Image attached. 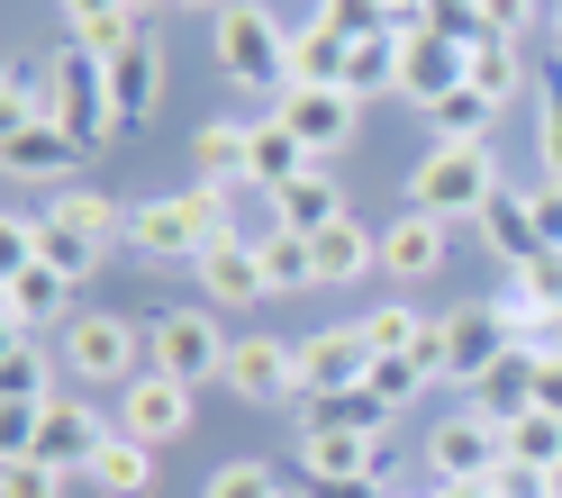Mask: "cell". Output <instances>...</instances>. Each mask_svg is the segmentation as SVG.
<instances>
[{
  "instance_id": "cell-21",
  "label": "cell",
  "mask_w": 562,
  "mask_h": 498,
  "mask_svg": "<svg viewBox=\"0 0 562 498\" xmlns=\"http://www.w3.org/2000/svg\"><path fill=\"white\" fill-rule=\"evenodd\" d=\"M0 155H10V172H19V182H74V163H82V146H74V136H64L55 118H37V127H10V136H0Z\"/></svg>"
},
{
  "instance_id": "cell-3",
  "label": "cell",
  "mask_w": 562,
  "mask_h": 498,
  "mask_svg": "<svg viewBox=\"0 0 562 498\" xmlns=\"http://www.w3.org/2000/svg\"><path fill=\"white\" fill-rule=\"evenodd\" d=\"M55 363L74 372L82 389H127L136 372H146V327H136V317H110V308H74L55 327Z\"/></svg>"
},
{
  "instance_id": "cell-27",
  "label": "cell",
  "mask_w": 562,
  "mask_h": 498,
  "mask_svg": "<svg viewBox=\"0 0 562 498\" xmlns=\"http://www.w3.org/2000/svg\"><path fill=\"white\" fill-rule=\"evenodd\" d=\"M55 353L37 344V336H10V344H0V408H46L55 399Z\"/></svg>"
},
{
  "instance_id": "cell-9",
  "label": "cell",
  "mask_w": 562,
  "mask_h": 498,
  "mask_svg": "<svg viewBox=\"0 0 562 498\" xmlns=\"http://www.w3.org/2000/svg\"><path fill=\"white\" fill-rule=\"evenodd\" d=\"M191 399H200L191 381H172V372H136V381L119 389V417H110V426L164 453V444H182V435H191Z\"/></svg>"
},
{
  "instance_id": "cell-16",
  "label": "cell",
  "mask_w": 562,
  "mask_h": 498,
  "mask_svg": "<svg viewBox=\"0 0 562 498\" xmlns=\"http://www.w3.org/2000/svg\"><path fill=\"white\" fill-rule=\"evenodd\" d=\"M308 163H318V155H308L300 136H291V127L272 118V110H263V118H245V182H255L263 200H272V191H291V182H300Z\"/></svg>"
},
{
  "instance_id": "cell-15",
  "label": "cell",
  "mask_w": 562,
  "mask_h": 498,
  "mask_svg": "<svg viewBox=\"0 0 562 498\" xmlns=\"http://www.w3.org/2000/svg\"><path fill=\"white\" fill-rule=\"evenodd\" d=\"M391 435H345V426H300V472L308 480H381Z\"/></svg>"
},
{
  "instance_id": "cell-1",
  "label": "cell",
  "mask_w": 562,
  "mask_h": 498,
  "mask_svg": "<svg viewBox=\"0 0 562 498\" xmlns=\"http://www.w3.org/2000/svg\"><path fill=\"white\" fill-rule=\"evenodd\" d=\"M209 55H218V73L236 91H281L291 82V27H281L263 0H227V10L209 19Z\"/></svg>"
},
{
  "instance_id": "cell-47",
  "label": "cell",
  "mask_w": 562,
  "mask_h": 498,
  "mask_svg": "<svg viewBox=\"0 0 562 498\" xmlns=\"http://www.w3.org/2000/svg\"><path fill=\"white\" fill-rule=\"evenodd\" d=\"M308 498H381L372 480H308Z\"/></svg>"
},
{
  "instance_id": "cell-25",
  "label": "cell",
  "mask_w": 562,
  "mask_h": 498,
  "mask_svg": "<svg viewBox=\"0 0 562 498\" xmlns=\"http://www.w3.org/2000/svg\"><path fill=\"white\" fill-rule=\"evenodd\" d=\"M463 399L481 408V417H526V408H536V344H517V353H499V363H490L472 389H463Z\"/></svg>"
},
{
  "instance_id": "cell-14",
  "label": "cell",
  "mask_w": 562,
  "mask_h": 498,
  "mask_svg": "<svg viewBox=\"0 0 562 498\" xmlns=\"http://www.w3.org/2000/svg\"><path fill=\"white\" fill-rule=\"evenodd\" d=\"M191 272H200V299H209V308H255V299H272L255 236H218V245H209V254H200Z\"/></svg>"
},
{
  "instance_id": "cell-52",
  "label": "cell",
  "mask_w": 562,
  "mask_h": 498,
  "mask_svg": "<svg viewBox=\"0 0 562 498\" xmlns=\"http://www.w3.org/2000/svg\"><path fill=\"white\" fill-rule=\"evenodd\" d=\"M391 10H427V0H391Z\"/></svg>"
},
{
  "instance_id": "cell-18",
  "label": "cell",
  "mask_w": 562,
  "mask_h": 498,
  "mask_svg": "<svg viewBox=\"0 0 562 498\" xmlns=\"http://www.w3.org/2000/svg\"><path fill=\"white\" fill-rule=\"evenodd\" d=\"M472 227H481V245H490V254H499L508 272H526V263L544 254V236H536V191H517V182H508L499 200H490Z\"/></svg>"
},
{
  "instance_id": "cell-32",
  "label": "cell",
  "mask_w": 562,
  "mask_h": 498,
  "mask_svg": "<svg viewBox=\"0 0 562 498\" xmlns=\"http://www.w3.org/2000/svg\"><path fill=\"white\" fill-rule=\"evenodd\" d=\"M255 254H263V281H272V291H318L308 236H291V227H263V236H255Z\"/></svg>"
},
{
  "instance_id": "cell-4",
  "label": "cell",
  "mask_w": 562,
  "mask_h": 498,
  "mask_svg": "<svg viewBox=\"0 0 562 498\" xmlns=\"http://www.w3.org/2000/svg\"><path fill=\"white\" fill-rule=\"evenodd\" d=\"M146 327V372H172V381H227V327H218V308H155V317H136Z\"/></svg>"
},
{
  "instance_id": "cell-2",
  "label": "cell",
  "mask_w": 562,
  "mask_h": 498,
  "mask_svg": "<svg viewBox=\"0 0 562 498\" xmlns=\"http://www.w3.org/2000/svg\"><path fill=\"white\" fill-rule=\"evenodd\" d=\"M508 191V172H499V155L490 146H427L417 155V172H408V208H427V218H481L490 200Z\"/></svg>"
},
{
  "instance_id": "cell-13",
  "label": "cell",
  "mask_w": 562,
  "mask_h": 498,
  "mask_svg": "<svg viewBox=\"0 0 562 498\" xmlns=\"http://www.w3.org/2000/svg\"><path fill=\"white\" fill-rule=\"evenodd\" d=\"M436 336H445V381L453 389H472L490 363H499V353H517V336L499 327V308H453V317H436Z\"/></svg>"
},
{
  "instance_id": "cell-17",
  "label": "cell",
  "mask_w": 562,
  "mask_h": 498,
  "mask_svg": "<svg viewBox=\"0 0 562 498\" xmlns=\"http://www.w3.org/2000/svg\"><path fill=\"white\" fill-rule=\"evenodd\" d=\"M46 218H55V227H74L82 245H100V254H110V245H127V200H119V191H100V182H64V191L46 200Z\"/></svg>"
},
{
  "instance_id": "cell-41",
  "label": "cell",
  "mask_w": 562,
  "mask_h": 498,
  "mask_svg": "<svg viewBox=\"0 0 562 498\" xmlns=\"http://www.w3.org/2000/svg\"><path fill=\"white\" fill-rule=\"evenodd\" d=\"M481 27H490L499 46H526V37L553 27V19H544V0H481Z\"/></svg>"
},
{
  "instance_id": "cell-46",
  "label": "cell",
  "mask_w": 562,
  "mask_h": 498,
  "mask_svg": "<svg viewBox=\"0 0 562 498\" xmlns=\"http://www.w3.org/2000/svg\"><path fill=\"white\" fill-rule=\"evenodd\" d=\"M55 10H64V27H74V37H91V27L127 19V0H55Z\"/></svg>"
},
{
  "instance_id": "cell-22",
  "label": "cell",
  "mask_w": 562,
  "mask_h": 498,
  "mask_svg": "<svg viewBox=\"0 0 562 498\" xmlns=\"http://www.w3.org/2000/svg\"><path fill=\"white\" fill-rule=\"evenodd\" d=\"M445 91H463V46H445V37H400V100L436 110Z\"/></svg>"
},
{
  "instance_id": "cell-51",
  "label": "cell",
  "mask_w": 562,
  "mask_h": 498,
  "mask_svg": "<svg viewBox=\"0 0 562 498\" xmlns=\"http://www.w3.org/2000/svg\"><path fill=\"white\" fill-rule=\"evenodd\" d=\"M127 10H164V0H127Z\"/></svg>"
},
{
  "instance_id": "cell-43",
  "label": "cell",
  "mask_w": 562,
  "mask_h": 498,
  "mask_svg": "<svg viewBox=\"0 0 562 498\" xmlns=\"http://www.w3.org/2000/svg\"><path fill=\"white\" fill-rule=\"evenodd\" d=\"M427 37L445 46H481L490 27H481V0H427Z\"/></svg>"
},
{
  "instance_id": "cell-8",
  "label": "cell",
  "mask_w": 562,
  "mask_h": 498,
  "mask_svg": "<svg viewBox=\"0 0 562 498\" xmlns=\"http://www.w3.org/2000/svg\"><path fill=\"white\" fill-rule=\"evenodd\" d=\"M499 462H508V435H499V417H481L472 399L427 426V472L436 480H490Z\"/></svg>"
},
{
  "instance_id": "cell-12",
  "label": "cell",
  "mask_w": 562,
  "mask_h": 498,
  "mask_svg": "<svg viewBox=\"0 0 562 498\" xmlns=\"http://www.w3.org/2000/svg\"><path fill=\"white\" fill-rule=\"evenodd\" d=\"M100 444H110V426H100L82 399H64V389H55V399L37 408V435H27V453H37V462H55L64 480H82Z\"/></svg>"
},
{
  "instance_id": "cell-10",
  "label": "cell",
  "mask_w": 562,
  "mask_h": 498,
  "mask_svg": "<svg viewBox=\"0 0 562 498\" xmlns=\"http://www.w3.org/2000/svg\"><path fill=\"white\" fill-rule=\"evenodd\" d=\"M272 118H281L308 155L327 163V155H345V146H355L363 100H355V91H300V82H281V91H272Z\"/></svg>"
},
{
  "instance_id": "cell-42",
  "label": "cell",
  "mask_w": 562,
  "mask_h": 498,
  "mask_svg": "<svg viewBox=\"0 0 562 498\" xmlns=\"http://www.w3.org/2000/svg\"><path fill=\"white\" fill-rule=\"evenodd\" d=\"M0 498H64V472L37 462V453H10L0 462Z\"/></svg>"
},
{
  "instance_id": "cell-6",
  "label": "cell",
  "mask_w": 562,
  "mask_h": 498,
  "mask_svg": "<svg viewBox=\"0 0 562 498\" xmlns=\"http://www.w3.org/2000/svg\"><path fill=\"white\" fill-rule=\"evenodd\" d=\"M372 381V344H363V317H345V327H308L300 336V399H345V389ZM300 408V417H308Z\"/></svg>"
},
{
  "instance_id": "cell-48",
  "label": "cell",
  "mask_w": 562,
  "mask_h": 498,
  "mask_svg": "<svg viewBox=\"0 0 562 498\" xmlns=\"http://www.w3.org/2000/svg\"><path fill=\"white\" fill-rule=\"evenodd\" d=\"M417 498H490V480H436V489H417Z\"/></svg>"
},
{
  "instance_id": "cell-7",
  "label": "cell",
  "mask_w": 562,
  "mask_h": 498,
  "mask_svg": "<svg viewBox=\"0 0 562 498\" xmlns=\"http://www.w3.org/2000/svg\"><path fill=\"white\" fill-rule=\"evenodd\" d=\"M227 389L236 399H255V408H291V426H300V336H236V353H227Z\"/></svg>"
},
{
  "instance_id": "cell-11",
  "label": "cell",
  "mask_w": 562,
  "mask_h": 498,
  "mask_svg": "<svg viewBox=\"0 0 562 498\" xmlns=\"http://www.w3.org/2000/svg\"><path fill=\"white\" fill-rule=\"evenodd\" d=\"M74 317V281L46 272V263H10L0 272V327L10 336H55Z\"/></svg>"
},
{
  "instance_id": "cell-37",
  "label": "cell",
  "mask_w": 562,
  "mask_h": 498,
  "mask_svg": "<svg viewBox=\"0 0 562 498\" xmlns=\"http://www.w3.org/2000/svg\"><path fill=\"white\" fill-rule=\"evenodd\" d=\"M308 19H318V27H336L345 46L391 37V0H308Z\"/></svg>"
},
{
  "instance_id": "cell-30",
  "label": "cell",
  "mask_w": 562,
  "mask_h": 498,
  "mask_svg": "<svg viewBox=\"0 0 562 498\" xmlns=\"http://www.w3.org/2000/svg\"><path fill=\"white\" fill-rule=\"evenodd\" d=\"M490 118H499V100H481L472 82H463V91H445L436 110H427L436 146H490Z\"/></svg>"
},
{
  "instance_id": "cell-31",
  "label": "cell",
  "mask_w": 562,
  "mask_h": 498,
  "mask_svg": "<svg viewBox=\"0 0 562 498\" xmlns=\"http://www.w3.org/2000/svg\"><path fill=\"white\" fill-rule=\"evenodd\" d=\"M499 435H508V462H526V472H562V417H553V408L508 417Z\"/></svg>"
},
{
  "instance_id": "cell-36",
  "label": "cell",
  "mask_w": 562,
  "mask_h": 498,
  "mask_svg": "<svg viewBox=\"0 0 562 498\" xmlns=\"http://www.w3.org/2000/svg\"><path fill=\"white\" fill-rule=\"evenodd\" d=\"M363 389H372V399H381V408L400 417V408H417V399H427L436 381H427V363H417V353H381V363H372V381H363Z\"/></svg>"
},
{
  "instance_id": "cell-29",
  "label": "cell",
  "mask_w": 562,
  "mask_h": 498,
  "mask_svg": "<svg viewBox=\"0 0 562 498\" xmlns=\"http://www.w3.org/2000/svg\"><path fill=\"white\" fill-rule=\"evenodd\" d=\"M463 82L481 91V100H526V46H499V37H481V46H463Z\"/></svg>"
},
{
  "instance_id": "cell-19",
  "label": "cell",
  "mask_w": 562,
  "mask_h": 498,
  "mask_svg": "<svg viewBox=\"0 0 562 498\" xmlns=\"http://www.w3.org/2000/svg\"><path fill=\"white\" fill-rule=\"evenodd\" d=\"M381 272H391V281H436L445 272V218H427V208L391 218V227H381Z\"/></svg>"
},
{
  "instance_id": "cell-49",
  "label": "cell",
  "mask_w": 562,
  "mask_h": 498,
  "mask_svg": "<svg viewBox=\"0 0 562 498\" xmlns=\"http://www.w3.org/2000/svg\"><path fill=\"white\" fill-rule=\"evenodd\" d=\"M164 10H209V19H218V10H227V0H164Z\"/></svg>"
},
{
  "instance_id": "cell-35",
  "label": "cell",
  "mask_w": 562,
  "mask_h": 498,
  "mask_svg": "<svg viewBox=\"0 0 562 498\" xmlns=\"http://www.w3.org/2000/svg\"><path fill=\"white\" fill-rule=\"evenodd\" d=\"M345 91H355V100L400 91V37H363L355 55H345Z\"/></svg>"
},
{
  "instance_id": "cell-33",
  "label": "cell",
  "mask_w": 562,
  "mask_h": 498,
  "mask_svg": "<svg viewBox=\"0 0 562 498\" xmlns=\"http://www.w3.org/2000/svg\"><path fill=\"white\" fill-rule=\"evenodd\" d=\"M191 163H200V182H245V118H209L191 136Z\"/></svg>"
},
{
  "instance_id": "cell-45",
  "label": "cell",
  "mask_w": 562,
  "mask_h": 498,
  "mask_svg": "<svg viewBox=\"0 0 562 498\" xmlns=\"http://www.w3.org/2000/svg\"><path fill=\"white\" fill-rule=\"evenodd\" d=\"M536 408H553V417H562V336H544V344H536Z\"/></svg>"
},
{
  "instance_id": "cell-26",
  "label": "cell",
  "mask_w": 562,
  "mask_h": 498,
  "mask_svg": "<svg viewBox=\"0 0 562 498\" xmlns=\"http://www.w3.org/2000/svg\"><path fill=\"white\" fill-rule=\"evenodd\" d=\"M100 498H155V444H136V435H119L110 426V444L91 453V472H82Z\"/></svg>"
},
{
  "instance_id": "cell-23",
  "label": "cell",
  "mask_w": 562,
  "mask_h": 498,
  "mask_svg": "<svg viewBox=\"0 0 562 498\" xmlns=\"http://www.w3.org/2000/svg\"><path fill=\"white\" fill-rule=\"evenodd\" d=\"M336 218H355V208H345V191H336L327 163H308L291 191H272V227H291V236H318V227H336Z\"/></svg>"
},
{
  "instance_id": "cell-50",
  "label": "cell",
  "mask_w": 562,
  "mask_h": 498,
  "mask_svg": "<svg viewBox=\"0 0 562 498\" xmlns=\"http://www.w3.org/2000/svg\"><path fill=\"white\" fill-rule=\"evenodd\" d=\"M553 55H562V0H553Z\"/></svg>"
},
{
  "instance_id": "cell-20",
  "label": "cell",
  "mask_w": 562,
  "mask_h": 498,
  "mask_svg": "<svg viewBox=\"0 0 562 498\" xmlns=\"http://www.w3.org/2000/svg\"><path fill=\"white\" fill-rule=\"evenodd\" d=\"M308 263H318V291H345V281L381 272V236H372L363 218H336V227L308 236Z\"/></svg>"
},
{
  "instance_id": "cell-5",
  "label": "cell",
  "mask_w": 562,
  "mask_h": 498,
  "mask_svg": "<svg viewBox=\"0 0 562 498\" xmlns=\"http://www.w3.org/2000/svg\"><path fill=\"white\" fill-rule=\"evenodd\" d=\"M46 118L74 136V146H100V136H119V100H110V64L91 46H64L46 55Z\"/></svg>"
},
{
  "instance_id": "cell-40",
  "label": "cell",
  "mask_w": 562,
  "mask_h": 498,
  "mask_svg": "<svg viewBox=\"0 0 562 498\" xmlns=\"http://www.w3.org/2000/svg\"><path fill=\"white\" fill-rule=\"evenodd\" d=\"M200 498H291V489H281L272 462H218V472L200 480Z\"/></svg>"
},
{
  "instance_id": "cell-28",
  "label": "cell",
  "mask_w": 562,
  "mask_h": 498,
  "mask_svg": "<svg viewBox=\"0 0 562 498\" xmlns=\"http://www.w3.org/2000/svg\"><path fill=\"white\" fill-rule=\"evenodd\" d=\"M345 55H355V46H345L336 27H318V19L291 27V82L300 91H345Z\"/></svg>"
},
{
  "instance_id": "cell-39",
  "label": "cell",
  "mask_w": 562,
  "mask_h": 498,
  "mask_svg": "<svg viewBox=\"0 0 562 498\" xmlns=\"http://www.w3.org/2000/svg\"><path fill=\"white\" fill-rule=\"evenodd\" d=\"M300 426H345V435H391V408L372 399V389H345V399H318Z\"/></svg>"
},
{
  "instance_id": "cell-44",
  "label": "cell",
  "mask_w": 562,
  "mask_h": 498,
  "mask_svg": "<svg viewBox=\"0 0 562 498\" xmlns=\"http://www.w3.org/2000/svg\"><path fill=\"white\" fill-rule=\"evenodd\" d=\"M536 155H544V191H562V82L544 73V127H536Z\"/></svg>"
},
{
  "instance_id": "cell-53",
  "label": "cell",
  "mask_w": 562,
  "mask_h": 498,
  "mask_svg": "<svg viewBox=\"0 0 562 498\" xmlns=\"http://www.w3.org/2000/svg\"><path fill=\"white\" fill-rule=\"evenodd\" d=\"M381 498H417V489H381Z\"/></svg>"
},
{
  "instance_id": "cell-24",
  "label": "cell",
  "mask_w": 562,
  "mask_h": 498,
  "mask_svg": "<svg viewBox=\"0 0 562 498\" xmlns=\"http://www.w3.org/2000/svg\"><path fill=\"white\" fill-rule=\"evenodd\" d=\"M110 100H119V136L155 118V100H164V46H155V37L127 46V55L110 64Z\"/></svg>"
},
{
  "instance_id": "cell-34",
  "label": "cell",
  "mask_w": 562,
  "mask_h": 498,
  "mask_svg": "<svg viewBox=\"0 0 562 498\" xmlns=\"http://www.w3.org/2000/svg\"><path fill=\"white\" fill-rule=\"evenodd\" d=\"M427 327H436V317H417L408 299L363 308V344H372V363H381V353H417V344H427Z\"/></svg>"
},
{
  "instance_id": "cell-38",
  "label": "cell",
  "mask_w": 562,
  "mask_h": 498,
  "mask_svg": "<svg viewBox=\"0 0 562 498\" xmlns=\"http://www.w3.org/2000/svg\"><path fill=\"white\" fill-rule=\"evenodd\" d=\"M37 263H46V272H64V281H82V272H100L110 254H100V245H82L74 227H55L46 208H37Z\"/></svg>"
}]
</instances>
